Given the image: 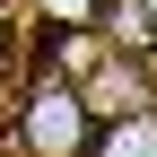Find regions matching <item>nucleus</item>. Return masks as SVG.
Segmentation results:
<instances>
[{"instance_id":"f03ea898","label":"nucleus","mask_w":157,"mask_h":157,"mask_svg":"<svg viewBox=\"0 0 157 157\" xmlns=\"http://www.w3.org/2000/svg\"><path fill=\"white\" fill-rule=\"evenodd\" d=\"M96 35H105V52H122V61H148L157 52V9L148 0H96Z\"/></svg>"},{"instance_id":"f257e3e1","label":"nucleus","mask_w":157,"mask_h":157,"mask_svg":"<svg viewBox=\"0 0 157 157\" xmlns=\"http://www.w3.org/2000/svg\"><path fill=\"white\" fill-rule=\"evenodd\" d=\"M105 140V113L78 78H35L26 105H17V148L26 157H96Z\"/></svg>"},{"instance_id":"7ed1b4c3","label":"nucleus","mask_w":157,"mask_h":157,"mask_svg":"<svg viewBox=\"0 0 157 157\" xmlns=\"http://www.w3.org/2000/svg\"><path fill=\"white\" fill-rule=\"evenodd\" d=\"M96 157H157V113H131V122H105Z\"/></svg>"}]
</instances>
